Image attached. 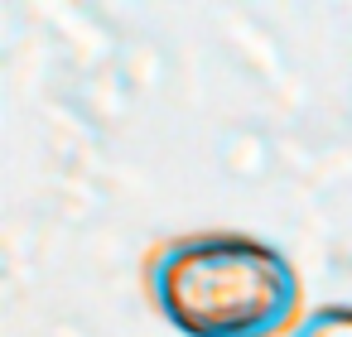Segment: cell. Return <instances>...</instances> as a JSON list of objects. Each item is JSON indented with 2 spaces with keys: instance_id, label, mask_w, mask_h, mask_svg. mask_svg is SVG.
I'll return each mask as SVG.
<instances>
[{
  "instance_id": "cell-1",
  "label": "cell",
  "mask_w": 352,
  "mask_h": 337,
  "mask_svg": "<svg viewBox=\"0 0 352 337\" xmlns=\"http://www.w3.org/2000/svg\"><path fill=\"white\" fill-rule=\"evenodd\" d=\"M150 308L184 337H285L304 284L285 251L246 231H188L145 260Z\"/></svg>"
},
{
  "instance_id": "cell-2",
  "label": "cell",
  "mask_w": 352,
  "mask_h": 337,
  "mask_svg": "<svg viewBox=\"0 0 352 337\" xmlns=\"http://www.w3.org/2000/svg\"><path fill=\"white\" fill-rule=\"evenodd\" d=\"M285 337H352V303H318Z\"/></svg>"
}]
</instances>
